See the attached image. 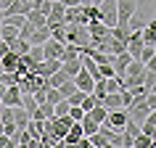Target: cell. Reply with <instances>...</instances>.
Here are the masks:
<instances>
[{
	"instance_id": "cell-1",
	"label": "cell",
	"mask_w": 156,
	"mask_h": 148,
	"mask_svg": "<svg viewBox=\"0 0 156 148\" xmlns=\"http://www.w3.org/2000/svg\"><path fill=\"white\" fill-rule=\"evenodd\" d=\"M135 11H138V0H116V26H122V29L132 32L127 21L132 19Z\"/></svg>"
},
{
	"instance_id": "cell-2",
	"label": "cell",
	"mask_w": 156,
	"mask_h": 148,
	"mask_svg": "<svg viewBox=\"0 0 156 148\" xmlns=\"http://www.w3.org/2000/svg\"><path fill=\"white\" fill-rule=\"evenodd\" d=\"M151 111H156V108L148 106L146 95H135V98L130 100V106H127V116H130L132 122H143V119H146Z\"/></svg>"
},
{
	"instance_id": "cell-3",
	"label": "cell",
	"mask_w": 156,
	"mask_h": 148,
	"mask_svg": "<svg viewBox=\"0 0 156 148\" xmlns=\"http://www.w3.org/2000/svg\"><path fill=\"white\" fill-rule=\"evenodd\" d=\"M66 42H74L77 48L90 45V32L85 24H66Z\"/></svg>"
},
{
	"instance_id": "cell-4",
	"label": "cell",
	"mask_w": 156,
	"mask_h": 148,
	"mask_svg": "<svg viewBox=\"0 0 156 148\" xmlns=\"http://www.w3.org/2000/svg\"><path fill=\"white\" fill-rule=\"evenodd\" d=\"M101 21L106 26H116V0H101Z\"/></svg>"
},
{
	"instance_id": "cell-5",
	"label": "cell",
	"mask_w": 156,
	"mask_h": 148,
	"mask_svg": "<svg viewBox=\"0 0 156 148\" xmlns=\"http://www.w3.org/2000/svg\"><path fill=\"white\" fill-rule=\"evenodd\" d=\"M64 24H85L87 26L85 13H82V3H80V5H66L64 8Z\"/></svg>"
},
{
	"instance_id": "cell-6",
	"label": "cell",
	"mask_w": 156,
	"mask_h": 148,
	"mask_svg": "<svg viewBox=\"0 0 156 148\" xmlns=\"http://www.w3.org/2000/svg\"><path fill=\"white\" fill-rule=\"evenodd\" d=\"M21 103V90H19V85H8L5 93L0 95V106H19Z\"/></svg>"
},
{
	"instance_id": "cell-7",
	"label": "cell",
	"mask_w": 156,
	"mask_h": 148,
	"mask_svg": "<svg viewBox=\"0 0 156 148\" xmlns=\"http://www.w3.org/2000/svg\"><path fill=\"white\" fill-rule=\"evenodd\" d=\"M127 119H130V116H127V108H111L106 114V122L111 124L114 130H122L124 124H127Z\"/></svg>"
},
{
	"instance_id": "cell-8",
	"label": "cell",
	"mask_w": 156,
	"mask_h": 148,
	"mask_svg": "<svg viewBox=\"0 0 156 148\" xmlns=\"http://www.w3.org/2000/svg\"><path fill=\"white\" fill-rule=\"evenodd\" d=\"M72 79H74V85H77L82 93H93V85H95V79H93V77L85 72V69H80V72L74 74Z\"/></svg>"
},
{
	"instance_id": "cell-9",
	"label": "cell",
	"mask_w": 156,
	"mask_h": 148,
	"mask_svg": "<svg viewBox=\"0 0 156 148\" xmlns=\"http://www.w3.org/2000/svg\"><path fill=\"white\" fill-rule=\"evenodd\" d=\"M58 69H61V58H42L40 64H37V74L40 77H50Z\"/></svg>"
},
{
	"instance_id": "cell-10",
	"label": "cell",
	"mask_w": 156,
	"mask_h": 148,
	"mask_svg": "<svg viewBox=\"0 0 156 148\" xmlns=\"http://www.w3.org/2000/svg\"><path fill=\"white\" fill-rule=\"evenodd\" d=\"M61 50H64V42L53 40V37H48L42 42V56L45 58H61Z\"/></svg>"
},
{
	"instance_id": "cell-11",
	"label": "cell",
	"mask_w": 156,
	"mask_h": 148,
	"mask_svg": "<svg viewBox=\"0 0 156 148\" xmlns=\"http://www.w3.org/2000/svg\"><path fill=\"white\" fill-rule=\"evenodd\" d=\"M11 114H13V124H16L19 130H24L27 124H29V119H32L24 106H11Z\"/></svg>"
},
{
	"instance_id": "cell-12",
	"label": "cell",
	"mask_w": 156,
	"mask_h": 148,
	"mask_svg": "<svg viewBox=\"0 0 156 148\" xmlns=\"http://www.w3.org/2000/svg\"><path fill=\"white\" fill-rule=\"evenodd\" d=\"M140 37H143L146 45H156V21H154V19L140 26Z\"/></svg>"
},
{
	"instance_id": "cell-13",
	"label": "cell",
	"mask_w": 156,
	"mask_h": 148,
	"mask_svg": "<svg viewBox=\"0 0 156 148\" xmlns=\"http://www.w3.org/2000/svg\"><path fill=\"white\" fill-rule=\"evenodd\" d=\"M29 48H32V42L24 40V37H16V40L8 42V50L11 53H16V56H24V53H29Z\"/></svg>"
},
{
	"instance_id": "cell-14",
	"label": "cell",
	"mask_w": 156,
	"mask_h": 148,
	"mask_svg": "<svg viewBox=\"0 0 156 148\" xmlns=\"http://www.w3.org/2000/svg\"><path fill=\"white\" fill-rule=\"evenodd\" d=\"M140 132H146L148 138H156V111H151V114L140 122Z\"/></svg>"
},
{
	"instance_id": "cell-15",
	"label": "cell",
	"mask_w": 156,
	"mask_h": 148,
	"mask_svg": "<svg viewBox=\"0 0 156 148\" xmlns=\"http://www.w3.org/2000/svg\"><path fill=\"white\" fill-rule=\"evenodd\" d=\"M48 37H50L48 24H45V26H34V32L29 34V42H32V45H42V42L48 40Z\"/></svg>"
},
{
	"instance_id": "cell-16",
	"label": "cell",
	"mask_w": 156,
	"mask_h": 148,
	"mask_svg": "<svg viewBox=\"0 0 156 148\" xmlns=\"http://www.w3.org/2000/svg\"><path fill=\"white\" fill-rule=\"evenodd\" d=\"M61 69H64L69 77H74V74L82 69V56H77V58H69V61H61Z\"/></svg>"
},
{
	"instance_id": "cell-17",
	"label": "cell",
	"mask_w": 156,
	"mask_h": 148,
	"mask_svg": "<svg viewBox=\"0 0 156 148\" xmlns=\"http://www.w3.org/2000/svg\"><path fill=\"white\" fill-rule=\"evenodd\" d=\"M80 124H82V132L87 135V138H90L93 132H98V122H95V119H93L90 114H85L82 119H80Z\"/></svg>"
},
{
	"instance_id": "cell-18",
	"label": "cell",
	"mask_w": 156,
	"mask_h": 148,
	"mask_svg": "<svg viewBox=\"0 0 156 148\" xmlns=\"http://www.w3.org/2000/svg\"><path fill=\"white\" fill-rule=\"evenodd\" d=\"M151 146H154V138H148L146 132H138L132 138V148H151Z\"/></svg>"
},
{
	"instance_id": "cell-19",
	"label": "cell",
	"mask_w": 156,
	"mask_h": 148,
	"mask_svg": "<svg viewBox=\"0 0 156 148\" xmlns=\"http://www.w3.org/2000/svg\"><path fill=\"white\" fill-rule=\"evenodd\" d=\"M0 37L5 42H11V40H16L19 37V29L16 26H11V24H0Z\"/></svg>"
},
{
	"instance_id": "cell-20",
	"label": "cell",
	"mask_w": 156,
	"mask_h": 148,
	"mask_svg": "<svg viewBox=\"0 0 156 148\" xmlns=\"http://www.w3.org/2000/svg\"><path fill=\"white\" fill-rule=\"evenodd\" d=\"M87 114H90L93 119H95V122L101 124V122H103V119H106V114H108V108L103 106V103H95V106H93L90 111H87Z\"/></svg>"
},
{
	"instance_id": "cell-21",
	"label": "cell",
	"mask_w": 156,
	"mask_h": 148,
	"mask_svg": "<svg viewBox=\"0 0 156 148\" xmlns=\"http://www.w3.org/2000/svg\"><path fill=\"white\" fill-rule=\"evenodd\" d=\"M27 21L34 24V26H45V13H40L37 8H32L29 13H27Z\"/></svg>"
},
{
	"instance_id": "cell-22",
	"label": "cell",
	"mask_w": 156,
	"mask_h": 148,
	"mask_svg": "<svg viewBox=\"0 0 156 148\" xmlns=\"http://www.w3.org/2000/svg\"><path fill=\"white\" fill-rule=\"evenodd\" d=\"M61 98H64V95H61V90H58V87H45V100H48V103H53V106H56Z\"/></svg>"
},
{
	"instance_id": "cell-23",
	"label": "cell",
	"mask_w": 156,
	"mask_h": 148,
	"mask_svg": "<svg viewBox=\"0 0 156 148\" xmlns=\"http://www.w3.org/2000/svg\"><path fill=\"white\" fill-rule=\"evenodd\" d=\"M151 58H156V45H143V50H140V56H138V61H151Z\"/></svg>"
},
{
	"instance_id": "cell-24",
	"label": "cell",
	"mask_w": 156,
	"mask_h": 148,
	"mask_svg": "<svg viewBox=\"0 0 156 148\" xmlns=\"http://www.w3.org/2000/svg\"><path fill=\"white\" fill-rule=\"evenodd\" d=\"M58 90H61V95H64V98H66V95H72V93L77 90V85H74V79H72V77H69L66 82H61V85H58Z\"/></svg>"
},
{
	"instance_id": "cell-25",
	"label": "cell",
	"mask_w": 156,
	"mask_h": 148,
	"mask_svg": "<svg viewBox=\"0 0 156 148\" xmlns=\"http://www.w3.org/2000/svg\"><path fill=\"white\" fill-rule=\"evenodd\" d=\"M27 56L32 58L34 64H40L42 58H45V56H42V45H32V48H29V53H27Z\"/></svg>"
},
{
	"instance_id": "cell-26",
	"label": "cell",
	"mask_w": 156,
	"mask_h": 148,
	"mask_svg": "<svg viewBox=\"0 0 156 148\" xmlns=\"http://www.w3.org/2000/svg\"><path fill=\"white\" fill-rule=\"evenodd\" d=\"M37 108H40L42 119H48V116H53V103H48V100H42V103H37Z\"/></svg>"
},
{
	"instance_id": "cell-27",
	"label": "cell",
	"mask_w": 156,
	"mask_h": 148,
	"mask_svg": "<svg viewBox=\"0 0 156 148\" xmlns=\"http://www.w3.org/2000/svg\"><path fill=\"white\" fill-rule=\"evenodd\" d=\"M32 32H34V24H29V21H24V24L19 26V37H24V40H29Z\"/></svg>"
},
{
	"instance_id": "cell-28",
	"label": "cell",
	"mask_w": 156,
	"mask_h": 148,
	"mask_svg": "<svg viewBox=\"0 0 156 148\" xmlns=\"http://www.w3.org/2000/svg\"><path fill=\"white\" fill-rule=\"evenodd\" d=\"M69 116H72L74 122H80V119H82V116H85V111H82V108H80V106H69Z\"/></svg>"
},
{
	"instance_id": "cell-29",
	"label": "cell",
	"mask_w": 156,
	"mask_h": 148,
	"mask_svg": "<svg viewBox=\"0 0 156 148\" xmlns=\"http://www.w3.org/2000/svg\"><path fill=\"white\" fill-rule=\"evenodd\" d=\"M11 3H13V0H0V11H5L11 5Z\"/></svg>"
},
{
	"instance_id": "cell-30",
	"label": "cell",
	"mask_w": 156,
	"mask_h": 148,
	"mask_svg": "<svg viewBox=\"0 0 156 148\" xmlns=\"http://www.w3.org/2000/svg\"><path fill=\"white\" fill-rule=\"evenodd\" d=\"M61 3H64V8L66 5H80V0H61Z\"/></svg>"
},
{
	"instance_id": "cell-31",
	"label": "cell",
	"mask_w": 156,
	"mask_h": 148,
	"mask_svg": "<svg viewBox=\"0 0 156 148\" xmlns=\"http://www.w3.org/2000/svg\"><path fill=\"white\" fill-rule=\"evenodd\" d=\"M3 93H5V85H3V82H0V95H3Z\"/></svg>"
},
{
	"instance_id": "cell-32",
	"label": "cell",
	"mask_w": 156,
	"mask_h": 148,
	"mask_svg": "<svg viewBox=\"0 0 156 148\" xmlns=\"http://www.w3.org/2000/svg\"><path fill=\"white\" fill-rule=\"evenodd\" d=\"M80 3H82V5H85V3H93V0H80Z\"/></svg>"
},
{
	"instance_id": "cell-33",
	"label": "cell",
	"mask_w": 156,
	"mask_h": 148,
	"mask_svg": "<svg viewBox=\"0 0 156 148\" xmlns=\"http://www.w3.org/2000/svg\"><path fill=\"white\" fill-rule=\"evenodd\" d=\"M0 24H3V11H0Z\"/></svg>"
},
{
	"instance_id": "cell-34",
	"label": "cell",
	"mask_w": 156,
	"mask_h": 148,
	"mask_svg": "<svg viewBox=\"0 0 156 148\" xmlns=\"http://www.w3.org/2000/svg\"><path fill=\"white\" fill-rule=\"evenodd\" d=\"M0 72H3V66H0Z\"/></svg>"
}]
</instances>
